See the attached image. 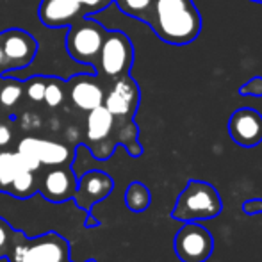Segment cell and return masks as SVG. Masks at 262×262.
Segmentation results:
<instances>
[{
  "label": "cell",
  "instance_id": "d4e9b609",
  "mask_svg": "<svg viewBox=\"0 0 262 262\" xmlns=\"http://www.w3.org/2000/svg\"><path fill=\"white\" fill-rule=\"evenodd\" d=\"M11 139H13V132H11V128L7 127L6 123H0V148H4V146L9 145Z\"/></svg>",
  "mask_w": 262,
  "mask_h": 262
},
{
  "label": "cell",
  "instance_id": "3957f363",
  "mask_svg": "<svg viewBox=\"0 0 262 262\" xmlns=\"http://www.w3.org/2000/svg\"><path fill=\"white\" fill-rule=\"evenodd\" d=\"M139 86L130 75L118 77L113 80L109 91L105 93V109L116 118L121 130L132 139H138V127L134 123V114L139 105Z\"/></svg>",
  "mask_w": 262,
  "mask_h": 262
},
{
  "label": "cell",
  "instance_id": "cb8c5ba5",
  "mask_svg": "<svg viewBox=\"0 0 262 262\" xmlns=\"http://www.w3.org/2000/svg\"><path fill=\"white\" fill-rule=\"evenodd\" d=\"M77 2L82 4L86 13H97V11L104 9L105 6H109L113 0H77Z\"/></svg>",
  "mask_w": 262,
  "mask_h": 262
},
{
  "label": "cell",
  "instance_id": "2e32d148",
  "mask_svg": "<svg viewBox=\"0 0 262 262\" xmlns=\"http://www.w3.org/2000/svg\"><path fill=\"white\" fill-rule=\"evenodd\" d=\"M150 204H152V194H150V189L143 182H132L127 187V191H125V205L128 207V210H132L136 214L145 212L150 207Z\"/></svg>",
  "mask_w": 262,
  "mask_h": 262
},
{
  "label": "cell",
  "instance_id": "7a4b0ae2",
  "mask_svg": "<svg viewBox=\"0 0 262 262\" xmlns=\"http://www.w3.org/2000/svg\"><path fill=\"white\" fill-rule=\"evenodd\" d=\"M223 210L220 193L216 187L204 180H189L182 193L177 196L171 217L175 221H207L217 217Z\"/></svg>",
  "mask_w": 262,
  "mask_h": 262
},
{
  "label": "cell",
  "instance_id": "8992f818",
  "mask_svg": "<svg viewBox=\"0 0 262 262\" xmlns=\"http://www.w3.org/2000/svg\"><path fill=\"white\" fill-rule=\"evenodd\" d=\"M134 62V47L125 32L107 31L97 61V73H104L107 79L128 75Z\"/></svg>",
  "mask_w": 262,
  "mask_h": 262
},
{
  "label": "cell",
  "instance_id": "7402d4cb",
  "mask_svg": "<svg viewBox=\"0 0 262 262\" xmlns=\"http://www.w3.org/2000/svg\"><path fill=\"white\" fill-rule=\"evenodd\" d=\"M45 86H47V79L43 77H34L27 82V97L31 98L32 102H43V97H45Z\"/></svg>",
  "mask_w": 262,
  "mask_h": 262
},
{
  "label": "cell",
  "instance_id": "e0dca14e",
  "mask_svg": "<svg viewBox=\"0 0 262 262\" xmlns=\"http://www.w3.org/2000/svg\"><path fill=\"white\" fill-rule=\"evenodd\" d=\"M20 169H25V168L20 164V161H18L16 152L0 150V193H7L14 175H16Z\"/></svg>",
  "mask_w": 262,
  "mask_h": 262
},
{
  "label": "cell",
  "instance_id": "ac0fdd59",
  "mask_svg": "<svg viewBox=\"0 0 262 262\" xmlns=\"http://www.w3.org/2000/svg\"><path fill=\"white\" fill-rule=\"evenodd\" d=\"M24 232L14 230L4 217H0V259H7L16 243L24 237Z\"/></svg>",
  "mask_w": 262,
  "mask_h": 262
},
{
  "label": "cell",
  "instance_id": "484cf974",
  "mask_svg": "<svg viewBox=\"0 0 262 262\" xmlns=\"http://www.w3.org/2000/svg\"><path fill=\"white\" fill-rule=\"evenodd\" d=\"M21 123H24V127H34V128H38L39 125H41V120H39L38 114L27 113V114H24V118H21Z\"/></svg>",
  "mask_w": 262,
  "mask_h": 262
},
{
  "label": "cell",
  "instance_id": "603a6c76",
  "mask_svg": "<svg viewBox=\"0 0 262 262\" xmlns=\"http://www.w3.org/2000/svg\"><path fill=\"white\" fill-rule=\"evenodd\" d=\"M241 209H243V212L248 214V216L262 214V198H250V200L243 202Z\"/></svg>",
  "mask_w": 262,
  "mask_h": 262
},
{
  "label": "cell",
  "instance_id": "ba28073f",
  "mask_svg": "<svg viewBox=\"0 0 262 262\" xmlns=\"http://www.w3.org/2000/svg\"><path fill=\"white\" fill-rule=\"evenodd\" d=\"M4 52V70L13 72L29 66L38 54V41L21 29H11L0 34Z\"/></svg>",
  "mask_w": 262,
  "mask_h": 262
},
{
  "label": "cell",
  "instance_id": "9a60e30c",
  "mask_svg": "<svg viewBox=\"0 0 262 262\" xmlns=\"http://www.w3.org/2000/svg\"><path fill=\"white\" fill-rule=\"evenodd\" d=\"M36 193H38V180H36L34 173L29 171V169H20L14 175L9 189H7V194H11L13 198H18V200L31 198Z\"/></svg>",
  "mask_w": 262,
  "mask_h": 262
},
{
  "label": "cell",
  "instance_id": "9c48e42d",
  "mask_svg": "<svg viewBox=\"0 0 262 262\" xmlns=\"http://www.w3.org/2000/svg\"><path fill=\"white\" fill-rule=\"evenodd\" d=\"M114 189V180L111 175L100 171V169H91V171L84 173L79 180H77V191L73 194L77 207L86 210L91 214V207L98 202L105 200Z\"/></svg>",
  "mask_w": 262,
  "mask_h": 262
},
{
  "label": "cell",
  "instance_id": "8fae6325",
  "mask_svg": "<svg viewBox=\"0 0 262 262\" xmlns=\"http://www.w3.org/2000/svg\"><path fill=\"white\" fill-rule=\"evenodd\" d=\"M77 175L70 166H50L49 171L38 182V191L45 200L52 204H62L72 200L77 191Z\"/></svg>",
  "mask_w": 262,
  "mask_h": 262
},
{
  "label": "cell",
  "instance_id": "6da1fadb",
  "mask_svg": "<svg viewBox=\"0 0 262 262\" xmlns=\"http://www.w3.org/2000/svg\"><path fill=\"white\" fill-rule=\"evenodd\" d=\"M148 25L169 45L182 47L202 32V16L193 0H154Z\"/></svg>",
  "mask_w": 262,
  "mask_h": 262
},
{
  "label": "cell",
  "instance_id": "4316f807",
  "mask_svg": "<svg viewBox=\"0 0 262 262\" xmlns=\"http://www.w3.org/2000/svg\"><path fill=\"white\" fill-rule=\"evenodd\" d=\"M0 66H4V52H2V47H0Z\"/></svg>",
  "mask_w": 262,
  "mask_h": 262
},
{
  "label": "cell",
  "instance_id": "83f0119b",
  "mask_svg": "<svg viewBox=\"0 0 262 262\" xmlns=\"http://www.w3.org/2000/svg\"><path fill=\"white\" fill-rule=\"evenodd\" d=\"M252 2H257V4H262V0H252Z\"/></svg>",
  "mask_w": 262,
  "mask_h": 262
},
{
  "label": "cell",
  "instance_id": "ffe728a7",
  "mask_svg": "<svg viewBox=\"0 0 262 262\" xmlns=\"http://www.w3.org/2000/svg\"><path fill=\"white\" fill-rule=\"evenodd\" d=\"M21 95H24V86L18 80H13L9 77H6V84L0 88V104L7 109L14 107L20 102Z\"/></svg>",
  "mask_w": 262,
  "mask_h": 262
},
{
  "label": "cell",
  "instance_id": "52a82bcc",
  "mask_svg": "<svg viewBox=\"0 0 262 262\" xmlns=\"http://www.w3.org/2000/svg\"><path fill=\"white\" fill-rule=\"evenodd\" d=\"M173 248L182 262H205L214 252V237L198 221H187L175 234Z\"/></svg>",
  "mask_w": 262,
  "mask_h": 262
},
{
  "label": "cell",
  "instance_id": "d6986e66",
  "mask_svg": "<svg viewBox=\"0 0 262 262\" xmlns=\"http://www.w3.org/2000/svg\"><path fill=\"white\" fill-rule=\"evenodd\" d=\"M116 4L125 14L148 24L154 0H116Z\"/></svg>",
  "mask_w": 262,
  "mask_h": 262
},
{
  "label": "cell",
  "instance_id": "277c9868",
  "mask_svg": "<svg viewBox=\"0 0 262 262\" xmlns=\"http://www.w3.org/2000/svg\"><path fill=\"white\" fill-rule=\"evenodd\" d=\"M105 32L107 29L93 18L82 16L73 21L66 34V50L70 57L77 62L93 66V72H97L98 54H100Z\"/></svg>",
  "mask_w": 262,
  "mask_h": 262
},
{
  "label": "cell",
  "instance_id": "5bb4252c",
  "mask_svg": "<svg viewBox=\"0 0 262 262\" xmlns=\"http://www.w3.org/2000/svg\"><path fill=\"white\" fill-rule=\"evenodd\" d=\"M20 143L38 156L41 166H70L73 161V152L62 143L38 138H24Z\"/></svg>",
  "mask_w": 262,
  "mask_h": 262
},
{
  "label": "cell",
  "instance_id": "7c38bea8",
  "mask_svg": "<svg viewBox=\"0 0 262 262\" xmlns=\"http://www.w3.org/2000/svg\"><path fill=\"white\" fill-rule=\"evenodd\" d=\"M86 13L82 4L77 0H41L39 4V20L50 29L72 25Z\"/></svg>",
  "mask_w": 262,
  "mask_h": 262
},
{
  "label": "cell",
  "instance_id": "f1b7e54d",
  "mask_svg": "<svg viewBox=\"0 0 262 262\" xmlns=\"http://www.w3.org/2000/svg\"><path fill=\"white\" fill-rule=\"evenodd\" d=\"M66 262H70V260H66ZM86 262H97V260H93V259H90V260H86Z\"/></svg>",
  "mask_w": 262,
  "mask_h": 262
},
{
  "label": "cell",
  "instance_id": "44dd1931",
  "mask_svg": "<svg viewBox=\"0 0 262 262\" xmlns=\"http://www.w3.org/2000/svg\"><path fill=\"white\" fill-rule=\"evenodd\" d=\"M43 100H45V104L49 107H59L64 102V90H62V84L57 82L55 79H49V82H47L45 86V97H43Z\"/></svg>",
  "mask_w": 262,
  "mask_h": 262
},
{
  "label": "cell",
  "instance_id": "5b68a950",
  "mask_svg": "<svg viewBox=\"0 0 262 262\" xmlns=\"http://www.w3.org/2000/svg\"><path fill=\"white\" fill-rule=\"evenodd\" d=\"M9 262H66L70 243L57 232H47L34 239L21 237L7 257Z\"/></svg>",
  "mask_w": 262,
  "mask_h": 262
},
{
  "label": "cell",
  "instance_id": "30bf717a",
  "mask_svg": "<svg viewBox=\"0 0 262 262\" xmlns=\"http://www.w3.org/2000/svg\"><path fill=\"white\" fill-rule=\"evenodd\" d=\"M228 134L235 145L253 148L262 143V114L252 107L234 111L228 120Z\"/></svg>",
  "mask_w": 262,
  "mask_h": 262
},
{
  "label": "cell",
  "instance_id": "4fadbf2b",
  "mask_svg": "<svg viewBox=\"0 0 262 262\" xmlns=\"http://www.w3.org/2000/svg\"><path fill=\"white\" fill-rule=\"evenodd\" d=\"M105 91L93 75H77L70 82V100L77 109L90 113L98 105H104Z\"/></svg>",
  "mask_w": 262,
  "mask_h": 262
}]
</instances>
